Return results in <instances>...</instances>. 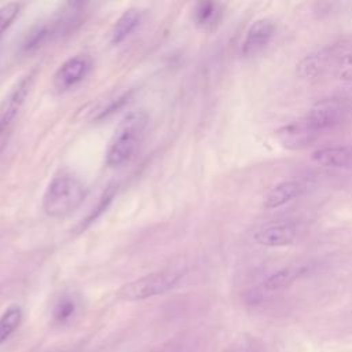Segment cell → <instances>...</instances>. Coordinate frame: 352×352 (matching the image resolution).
<instances>
[{
    "label": "cell",
    "mask_w": 352,
    "mask_h": 352,
    "mask_svg": "<svg viewBox=\"0 0 352 352\" xmlns=\"http://www.w3.org/2000/svg\"><path fill=\"white\" fill-rule=\"evenodd\" d=\"M87 187L70 170H59L48 183L43 195V210L47 216L60 219L73 213L85 199Z\"/></svg>",
    "instance_id": "obj_1"
},
{
    "label": "cell",
    "mask_w": 352,
    "mask_h": 352,
    "mask_svg": "<svg viewBox=\"0 0 352 352\" xmlns=\"http://www.w3.org/2000/svg\"><path fill=\"white\" fill-rule=\"evenodd\" d=\"M147 124L148 116L143 110L129 111L120 121L104 153V161L109 166H121L135 155L144 136Z\"/></svg>",
    "instance_id": "obj_2"
},
{
    "label": "cell",
    "mask_w": 352,
    "mask_h": 352,
    "mask_svg": "<svg viewBox=\"0 0 352 352\" xmlns=\"http://www.w3.org/2000/svg\"><path fill=\"white\" fill-rule=\"evenodd\" d=\"M182 276V271L176 268L154 271L121 286L117 292V297L122 301H142L151 298L173 289Z\"/></svg>",
    "instance_id": "obj_3"
},
{
    "label": "cell",
    "mask_w": 352,
    "mask_h": 352,
    "mask_svg": "<svg viewBox=\"0 0 352 352\" xmlns=\"http://www.w3.org/2000/svg\"><path fill=\"white\" fill-rule=\"evenodd\" d=\"M30 82H32L30 74L23 77L0 106V154L4 146L7 144L10 131L25 102V98L30 88Z\"/></svg>",
    "instance_id": "obj_4"
},
{
    "label": "cell",
    "mask_w": 352,
    "mask_h": 352,
    "mask_svg": "<svg viewBox=\"0 0 352 352\" xmlns=\"http://www.w3.org/2000/svg\"><path fill=\"white\" fill-rule=\"evenodd\" d=\"M348 113L346 100L327 98L316 102L307 114L308 122L319 132H324L337 126Z\"/></svg>",
    "instance_id": "obj_5"
},
{
    "label": "cell",
    "mask_w": 352,
    "mask_h": 352,
    "mask_svg": "<svg viewBox=\"0 0 352 352\" xmlns=\"http://www.w3.org/2000/svg\"><path fill=\"white\" fill-rule=\"evenodd\" d=\"M341 55L338 45H326L305 55L296 66L297 76L308 82L319 80Z\"/></svg>",
    "instance_id": "obj_6"
},
{
    "label": "cell",
    "mask_w": 352,
    "mask_h": 352,
    "mask_svg": "<svg viewBox=\"0 0 352 352\" xmlns=\"http://www.w3.org/2000/svg\"><path fill=\"white\" fill-rule=\"evenodd\" d=\"M92 66L87 55H76L66 59L55 72L52 85L58 92H65L85 78Z\"/></svg>",
    "instance_id": "obj_7"
},
{
    "label": "cell",
    "mask_w": 352,
    "mask_h": 352,
    "mask_svg": "<svg viewBox=\"0 0 352 352\" xmlns=\"http://www.w3.org/2000/svg\"><path fill=\"white\" fill-rule=\"evenodd\" d=\"M319 132L308 122L307 118H301L289 122L275 131V136L279 143L289 150L304 148L319 138Z\"/></svg>",
    "instance_id": "obj_8"
},
{
    "label": "cell",
    "mask_w": 352,
    "mask_h": 352,
    "mask_svg": "<svg viewBox=\"0 0 352 352\" xmlns=\"http://www.w3.org/2000/svg\"><path fill=\"white\" fill-rule=\"evenodd\" d=\"M275 34V23L270 18L256 19L243 37L241 45V55L243 58H252L258 55L271 43Z\"/></svg>",
    "instance_id": "obj_9"
},
{
    "label": "cell",
    "mask_w": 352,
    "mask_h": 352,
    "mask_svg": "<svg viewBox=\"0 0 352 352\" xmlns=\"http://www.w3.org/2000/svg\"><path fill=\"white\" fill-rule=\"evenodd\" d=\"M298 234V227L293 221H276L265 224L258 228L253 238L254 241L267 248H279L292 245Z\"/></svg>",
    "instance_id": "obj_10"
},
{
    "label": "cell",
    "mask_w": 352,
    "mask_h": 352,
    "mask_svg": "<svg viewBox=\"0 0 352 352\" xmlns=\"http://www.w3.org/2000/svg\"><path fill=\"white\" fill-rule=\"evenodd\" d=\"M311 160L324 168L352 169V144L318 148L311 154Z\"/></svg>",
    "instance_id": "obj_11"
},
{
    "label": "cell",
    "mask_w": 352,
    "mask_h": 352,
    "mask_svg": "<svg viewBox=\"0 0 352 352\" xmlns=\"http://www.w3.org/2000/svg\"><path fill=\"white\" fill-rule=\"evenodd\" d=\"M304 187L294 180L280 182L275 184L263 198V206L265 209H276L279 206H283L289 204L290 201H294L302 194Z\"/></svg>",
    "instance_id": "obj_12"
},
{
    "label": "cell",
    "mask_w": 352,
    "mask_h": 352,
    "mask_svg": "<svg viewBox=\"0 0 352 352\" xmlns=\"http://www.w3.org/2000/svg\"><path fill=\"white\" fill-rule=\"evenodd\" d=\"M142 12L138 8L125 10L120 18L116 21L111 32H110V43L120 44L124 41L140 23Z\"/></svg>",
    "instance_id": "obj_13"
},
{
    "label": "cell",
    "mask_w": 352,
    "mask_h": 352,
    "mask_svg": "<svg viewBox=\"0 0 352 352\" xmlns=\"http://www.w3.org/2000/svg\"><path fill=\"white\" fill-rule=\"evenodd\" d=\"M307 265H290L278 270L272 275H270L264 282V289L270 292L280 290L290 286L296 279L307 272Z\"/></svg>",
    "instance_id": "obj_14"
},
{
    "label": "cell",
    "mask_w": 352,
    "mask_h": 352,
    "mask_svg": "<svg viewBox=\"0 0 352 352\" xmlns=\"http://www.w3.org/2000/svg\"><path fill=\"white\" fill-rule=\"evenodd\" d=\"M221 8L213 1H201L194 8V21L201 28H210L220 19Z\"/></svg>",
    "instance_id": "obj_15"
},
{
    "label": "cell",
    "mask_w": 352,
    "mask_h": 352,
    "mask_svg": "<svg viewBox=\"0 0 352 352\" xmlns=\"http://www.w3.org/2000/svg\"><path fill=\"white\" fill-rule=\"evenodd\" d=\"M22 311L18 305H10L0 316V344H3L19 326Z\"/></svg>",
    "instance_id": "obj_16"
},
{
    "label": "cell",
    "mask_w": 352,
    "mask_h": 352,
    "mask_svg": "<svg viewBox=\"0 0 352 352\" xmlns=\"http://www.w3.org/2000/svg\"><path fill=\"white\" fill-rule=\"evenodd\" d=\"M77 312V301L72 294H63L55 302L52 309V319L58 324L67 323Z\"/></svg>",
    "instance_id": "obj_17"
},
{
    "label": "cell",
    "mask_w": 352,
    "mask_h": 352,
    "mask_svg": "<svg viewBox=\"0 0 352 352\" xmlns=\"http://www.w3.org/2000/svg\"><path fill=\"white\" fill-rule=\"evenodd\" d=\"M334 74L342 82H352V52H342L334 63Z\"/></svg>",
    "instance_id": "obj_18"
},
{
    "label": "cell",
    "mask_w": 352,
    "mask_h": 352,
    "mask_svg": "<svg viewBox=\"0 0 352 352\" xmlns=\"http://www.w3.org/2000/svg\"><path fill=\"white\" fill-rule=\"evenodd\" d=\"M21 10L19 3H7L0 7V40L6 30L11 26L14 19L18 16Z\"/></svg>",
    "instance_id": "obj_19"
},
{
    "label": "cell",
    "mask_w": 352,
    "mask_h": 352,
    "mask_svg": "<svg viewBox=\"0 0 352 352\" xmlns=\"http://www.w3.org/2000/svg\"><path fill=\"white\" fill-rule=\"evenodd\" d=\"M155 352H177L176 349V345L170 344V345H166V346H162L161 349H157Z\"/></svg>",
    "instance_id": "obj_20"
},
{
    "label": "cell",
    "mask_w": 352,
    "mask_h": 352,
    "mask_svg": "<svg viewBox=\"0 0 352 352\" xmlns=\"http://www.w3.org/2000/svg\"><path fill=\"white\" fill-rule=\"evenodd\" d=\"M346 107H348V113H352V98L346 100Z\"/></svg>",
    "instance_id": "obj_21"
}]
</instances>
